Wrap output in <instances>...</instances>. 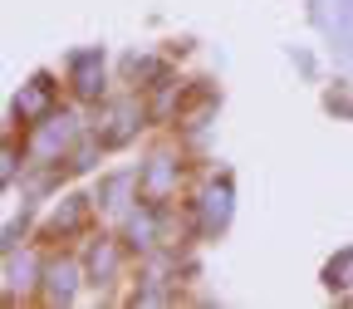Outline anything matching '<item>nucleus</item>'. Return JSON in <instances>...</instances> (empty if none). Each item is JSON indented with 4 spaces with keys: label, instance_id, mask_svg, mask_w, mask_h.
Segmentation results:
<instances>
[{
    "label": "nucleus",
    "instance_id": "3",
    "mask_svg": "<svg viewBox=\"0 0 353 309\" xmlns=\"http://www.w3.org/2000/svg\"><path fill=\"white\" fill-rule=\"evenodd\" d=\"M138 123H143V108L138 103H108L103 118H99V143H108V148L128 143L132 132H138Z\"/></svg>",
    "mask_w": 353,
    "mask_h": 309
},
{
    "label": "nucleus",
    "instance_id": "8",
    "mask_svg": "<svg viewBox=\"0 0 353 309\" xmlns=\"http://www.w3.org/2000/svg\"><path fill=\"white\" fill-rule=\"evenodd\" d=\"M74 88L83 99H99L103 94V54H74Z\"/></svg>",
    "mask_w": 353,
    "mask_h": 309
},
{
    "label": "nucleus",
    "instance_id": "4",
    "mask_svg": "<svg viewBox=\"0 0 353 309\" xmlns=\"http://www.w3.org/2000/svg\"><path fill=\"white\" fill-rule=\"evenodd\" d=\"M79 295V265L74 260H50L44 265V299L50 304H69Z\"/></svg>",
    "mask_w": 353,
    "mask_h": 309
},
{
    "label": "nucleus",
    "instance_id": "5",
    "mask_svg": "<svg viewBox=\"0 0 353 309\" xmlns=\"http://www.w3.org/2000/svg\"><path fill=\"white\" fill-rule=\"evenodd\" d=\"M50 108H54V83L39 74V79H30V88H20L15 113H20L25 123H39V118H50Z\"/></svg>",
    "mask_w": 353,
    "mask_h": 309
},
{
    "label": "nucleus",
    "instance_id": "12",
    "mask_svg": "<svg viewBox=\"0 0 353 309\" xmlns=\"http://www.w3.org/2000/svg\"><path fill=\"white\" fill-rule=\"evenodd\" d=\"M329 285H334V290H348V285H353V250H343V255L329 265Z\"/></svg>",
    "mask_w": 353,
    "mask_h": 309
},
{
    "label": "nucleus",
    "instance_id": "6",
    "mask_svg": "<svg viewBox=\"0 0 353 309\" xmlns=\"http://www.w3.org/2000/svg\"><path fill=\"white\" fill-rule=\"evenodd\" d=\"M196 216H201L206 231H221V226H226V216H231V187H226V182H211V187L196 197Z\"/></svg>",
    "mask_w": 353,
    "mask_h": 309
},
{
    "label": "nucleus",
    "instance_id": "10",
    "mask_svg": "<svg viewBox=\"0 0 353 309\" xmlns=\"http://www.w3.org/2000/svg\"><path fill=\"white\" fill-rule=\"evenodd\" d=\"M83 216H88V211H83V197H69V201L54 211V221H50V226L69 236V231H79V226H83Z\"/></svg>",
    "mask_w": 353,
    "mask_h": 309
},
{
    "label": "nucleus",
    "instance_id": "1",
    "mask_svg": "<svg viewBox=\"0 0 353 309\" xmlns=\"http://www.w3.org/2000/svg\"><path fill=\"white\" fill-rule=\"evenodd\" d=\"M74 138H79V123L64 113V118H44V123H34V132H30V157H39V162H59L69 148H74Z\"/></svg>",
    "mask_w": 353,
    "mask_h": 309
},
{
    "label": "nucleus",
    "instance_id": "7",
    "mask_svg": "<svg viewBox=\"0 0 353 309\" xmlns=\"http://www.w3.org/2000/svg\"><path fill=\"white\" fill-rule=\"evenodd\" d=\"M118 270H123L118 241H94V246H88V280H94V285H113Z\"/></svg>",
    "mask_w": 353,
    "mask_h": 309
},
{
    "label": "nucleus",
    "instance_id": "9",
    "mask_svg": "<svg viewBox=\"0 0 353 309\" xmlns=\"http://www.w3.org/2000/svg\"><path fill=\"white\" fill-rule=\"evenodd\" d=\"M152 241H157V211H152V206H143V211H128V246L148 250Z\"/></svg>",
    "mask_w": 353,
    "mask_h": 309
},
{
    "label": "nucleus",
    "instance_id": "2",
    "mask_svg": "<svg viewBox=\"0 0 353 309\" xmlns=\"http://www.w3.org/2000/svg\"><path fill=\"white\" fill-rule=\"evenodd\" d=\"M143 197L148 201H167L176 187H182V162H172V157H152V162H143Z\"/></svg>",
    "mask_w": 353,
    "mask_h": 309
},
{
    "label": "nucleus",
    "instance_id": "11",
    "mask_svg": "<svg viewBox=\"0 0 353 309\" xmlns=\"http://www.w3.org/2000/svg\"><path fill=\"white\" fill-rule=\"evenodd\" d=\"M34 270H39V265H34V255H25V265H20V255L10 250V299H15L20 280H25V285H34Z\"/></svg>",
    "mask_w": 353,
    "mask_h": 309
},
{
    "label": "nucleus",
    "instance_id": "13",
    "mask_svg": "<svg viewBox=\"0 0 353 309\" xmlns=\"http://www.w3.org/2000/svg\"><path fill=\"white\" fill-rule=\"evenodd\" d=\"M128 74H132V79H138V74L148 79V74H157V59H143V54H128Z\"/></svg>",
    "mask_w": 353,
    "mask_h": 309
}]
</instances>
